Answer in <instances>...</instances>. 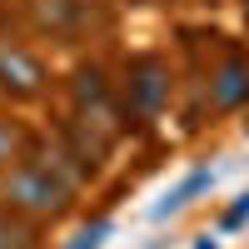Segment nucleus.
<instances>
[{
	"label": "nucleus",
	"instance_id": "obj_5",
	"mask_svg": "<svg viewBox=\"0 0 249 249\" xmlns=\"http://www.w3.org/2000/svg\"><path fill=\"white\" fill-rule=\"evenodd\" d=\"M210 184H214V175H210V170H195V175H184V184H179V190H170V195H164V199L155 204V219H164V214L184 210V204H190L199 190H210Z\"/></svg>",
	"mask_w": 249,
	"mask_h": 249
},
{
	"label": "nucleus",
	"instance_id": "obj_8",
	"mask_svg": "<svg viewBox=\"0 0 249 249\" xmlns=\"http://www.w3.org/2000/svg\"><path fill=\"white\" fill-rule=\"evenodd\" d=\"M244 219H249V195H239V204H234L230 214H224V230H239Z\"/></svg>",
	"mask_w": 249,
	"mask_h": 249
},
{
	"label": "nucleus",
	"instance_id": "obj_1",
	"mask_svg": "<svg viewBox=\"0 0 249 249\" xmlns=\"http://www.w3.org/2000/svg\"><path fill=\"white\" fill-rule=\"evenodd\" d=\"M10 199L25 210H60L65 204V179H55L50 170H20L10 179Z\"/></svg>",
	"mask_w": 249,
	"mask_h": 249
},
{
	"label": "nucleus",
	"instance_id": "obj_3",
	"mask_svg": "<svg viewBox=\"0 0 249 249\" xmlns=\"http://www.w3.org/2000/svg\"><path fill=\"white\" fill-rule=\"evenodd\" d=\"M160 95H164V75H160V65H140L135 80H130V100H135V110L150 115V110L160 105Z\"/></svg>",
	"mask_w": 249,
	"mask_h": 249
},
{
	"label": "nucleus",
	"instance_id": "obj_4",
	"mask_svg": "<svg viewBox=\"0 0 249 249\" xmlns=\"http://www.w3.org/2000/svg\"><path fill=\"white\" fill-rule=\"evenodd\" d=\"M0 80L15 85V90H35V85H40V65L25 60L20 50H0Z\"/></svg>",
	"mask_w": 249,
	"mask_h": 249
},
{
	"label": "nucleus",
	"instance_id": "obj_9",
	"mask_svg": "<svg viewBox=\"0 0 249 249\" xmlns=\"http://www.w3.org/2000/svg\"><path fill=\"white\" fill-rule=\"evenodd\" d=\"M10 144H15V130H10V124H0V160L10 155Z\"/></svg>",
	"mask_w": 249,
	"mask_h": 249
},
{
	"label": "nucleus",
	"instance_id": "obj_11",
	"mask_svg": "<svg viewBox=\"0 0 249 249\" xmlns=\"http://www.w3.org/2000/svg\"><path fill=\"white\" fill-rule=\"evenodd\" d=\"M244 15H249V0H244Z\"/></svg>",
	"mask_w": 249,
	"mask_h": 249
},
{
	"label": "nucleus",
	"instance_id": "obj_6",
	"mask_svg": "<svg viewBox=\"0 0 249 249\" xmlns=\"http://www.w3.org/2000/svg\"><path fill=\"white\" fill-rule=\"evenodd\" d=\"M0 249H30V230L20 219H5L0 214Z\"/></svg>",
	"mask_w": 249,
	"mask_h": 249
},
{
	"label": "nucleus",
	"instance_id": "obj_7",
	"mask_svg": "<svg viewBox=\"0 0 249 249\" xmlns=\"http://www.w3.org/2000/svg\"><path fill=\"white\" fill-rule=\"evenodd\" d=\"M105 234H110V219H95L90 230H80V234H75V239H70L65 249H95V244L105 239Z\"/></svg>",
	"mask_w": 249,
	"mask_h": 249
},
{
	"label": "nucleus",
	"instance_id": "obj_2",
	"mask_svg": "<svg viewBox=\"0 0 249 249\" xmlns=\"http://www.w3.org/2000/svg\"><path fill=\"white\" fill-rule=\"evenodd\" d=\"M249 95V65L244 60H230V65L219 70V80H214V105H239V100Z\"/></svg>",
	"mask_w": 249,
	"mask_h": 249
},
{
	"label": "nucleus",
	"instance_id": "obj_10",
	"mask_svg": "<svg viewBox=\"0 0 249 249\" xmlns=\"http://www.w3.org/2000/svg\"><path fill=\"white\" fill-rule=\"evenodd\" d=\"M195 249H214V244H210V239H199V244H195Z\"/></svg>",
	"mask_w": 249,
	"mask_h": 249
}]
</instances>
